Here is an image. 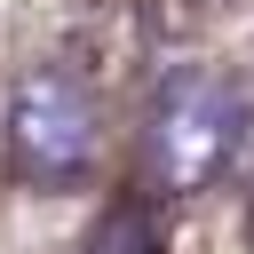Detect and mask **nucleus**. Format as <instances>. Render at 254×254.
I'll return each instance as SVG.
<instances>
[{
	"instance_id": "obj_1",
	"label": "nucleus",
	"mask_w": 254,
	"mask_h": 254,
	"mask_svg": "<svg viewBox=\"0 0 254 254\" xmlns=\"http://www.w3.org/2000/svg\"><path fill=\"white\" fill-rule=\"evenodd\" d=\"M103 151V111L71 71H24L8 87V159L24 183H79Z\"/></svg>"
},
{
	"instance_id": "obj_2",
	"label": "nucleus",
	"mask_w": 254,
	"mask_h": 254,
	"mask_svg": "<svg viewBox=\"0 0 254 254\" xmlns=\"http://www.w3.org/2000/svg\"><path fill=\"white\" fill-rule=\"evenodd\" d=\"M238 95L222 87V79H206V71H175L167 87H159V103H151V175H159V190H206L222 167H230V151H238Z\"/></svg>"
},
{
	"instance_id": "obj_3",
	"label": "nucleus",
	"mask_w": 254,
	"mask_h": 254,
	"mask_svg": "<svg viewBox=\"0 0 254 254\" xmlns=\"http://www.w3.org/2000/svg\"><path fill=\"white\" fill-rule=\"evenodd\" d=\"M79 254H167V222H159L151 198H111V206L87 222Z\"/></svg>"
}]
</instances>
